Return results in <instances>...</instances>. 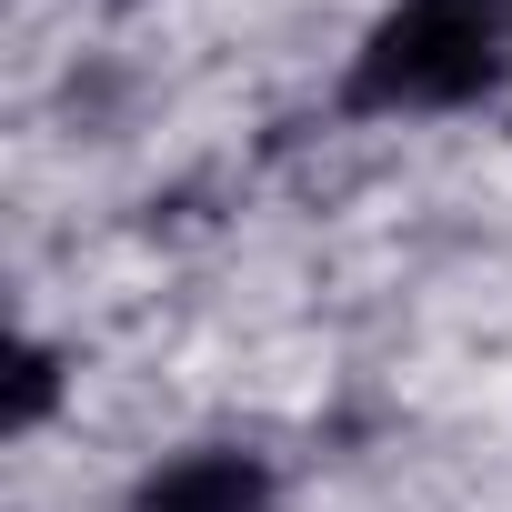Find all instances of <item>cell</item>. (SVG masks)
Returning a JSON list of instances; mask_svg holds the SVG:
<instances>
[{"label": "cell", "mask_w": 512, "mask_h": 512, "mask_svg": "<svg viewBox=\"0 0 512 512\" xmlns=\"http://www.w3.org/2000/svg\"><path fill=\"white\" fill-rule=\"evenodd\" d=\"M512 91V0H392L342 61V121H442Z\"/></svg>", "instance_id": "cell-1"}, {"label": "cell", "mask_w": 512, "mask_h": 512, "mask_svg": "<svg viewBox=\"0 0 512 512\" xmlns=\"http://www.w3.org/2000/svg\"><path fill=\"white\" fill-rule=\"evenodd\" d=\"M131 512H282V482L241 442H191V452H161L131 482Z\"/></svg>", "instance_id": "cell-2"}, {"label": "cell", "mask_w": 512, "mask_h": 512, "mask_svg": "<svg viewBox=\"0 0 512 512\" xmlns=\"http://www.w3.org/2000/svg\"><path fill=\"white\" fill-rule=\"evenodd\" d=\"M51 402H61V352L31 332V342L11 352V412H0V422H11V432H41V422H51Z\"/></svg>", "instance_id": "cell-3"}]
</instances>
